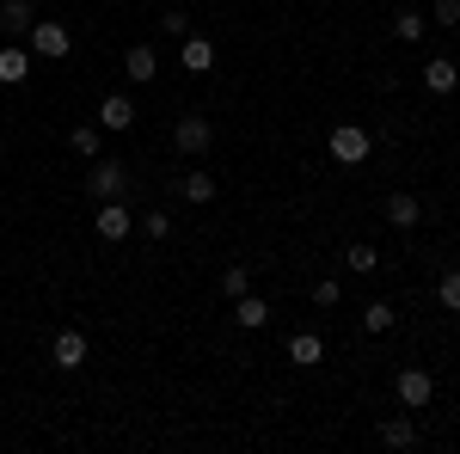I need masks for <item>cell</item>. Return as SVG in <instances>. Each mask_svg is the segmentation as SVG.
Listing matches in <instances>:
<instances>
[{"instance_id": "obj_27", "label": "cell", "mask_w": 460, "mask_h": 454, "mask_svg": "<svg viewBox=\"0 0 460 454\" xmlns=\"http://www.w3.org/2000/svg\"><path fill=\"white\" fill-rule=\"evenodd\" d=\"M142 227H147V240H166V234H172V215L154 209V215H142Z\"/></svg>"}, {"instance_id": "obj_10", "label": "cell", "mask_w": 460, "mask_h": 454, "mask_svg": "<svg viewBox=\"0 0 460 454\" xmlns=\"http://www.w3.org/2000/svg\"><path fill=\"white\" fill-rule=\"evenodd\" d=\"M123 74H129L136 86H147V80L160 74V56H154V43H129V49H123Z\"/></svg>"}, {"instance_id": "obj_11", "label": "cell", "mask_w": 460, "mask_h": 454, "mask_svg": "<svg viewBox=\"0 0 460 454\" xmlns=\"http://www.w3.org/2000/svg\"><path fill=\"white\" fill-rule=\"evenodd\" d=\"M178 62H184L190 74H209L215 68V43H209V37H197V31L178 37Z\"/></svg>"}, {"instance_id": "obj_9", "label": "cell", "mask_w": 460, "mask_h": 454, "mask_svg": "<svg viewBox=\"0 0 460 454\" xmlns=\"http://www.w3.org/2000/svg\"><path fill=\"white\" fill-rule=\"evenodd\" d=\"M31 80V49L25 43H6L0 49V86H25Z\"/></svg>"}, {"instance_id": "obj_26", "label": "cell", "mask_w": 460, "mask_h": 454, "mask_svg": "<svg viewBox=\"0 0 460 454\" xmlns=\"http://www.w3.org/2000/svg\"><path fill=\"white\" fill-rule=\"evenodd\" d=\"M160 31H166V37H190V13H184V6L160 13Z\"/></svg>"}, {"instance_id": "obj_28", "label": "cell", "mask_w": 460, "mask_h": 454, "mask_svg": "<svg viewBox=\"0 0 460 454\" xmlns=\"http://www.w3.org/2000/svg\"><path fill=\"white\" fill-rule=\"evenodd\" d=\"M429 19H436L442 31H455V25H460V0H436V13H429Z\"/></svg>"}, {"instance_id": "obj_15", "label": "cell", "mask_w": 460, "mask_h": 454, "mask_svg": "<svg viewBox=\"0 0 460 454\" xmlns=\"http://www.w3.org/2000/svg\"><path fill=\"white\" fill-rule=\"evenodd\" d=\"M234 319H240V332H264V325H270V301H258V295H240V301H234Z\"/></svg>"}, {"instance_id": "obj_19", "label": "cell", "mask_w": 460, "mask_h": 454, "mask_svg": "<svg viewBox=\"0 0 460 454\" xmlns=\"http://www.w3.org/2000/svg\"><path fill=\"white\" fill-rule=\"evenodd\" d=\"M344 271H350V277H375V271H381V252H375V245H344Z\"/></svg>"}, {"instance_id": "obj_22", "label": "cell", "mask_w": 460, "mask_h": 454, "mask_svg": "<svg viewBox=\"0 0 460 454\" xmlns=\"http://www.w3.org/2000/svg\"><path fill=\"white\" fill-rule=\"evenodd\" d=\"M68 147L80 154V160H99V123H80V129L68 136Z\"/></svg>"}, {"instance_id": "obj_12", "label": "cell", "mask_w": 460, "mask_h": 454, "mask_svg": "<svg viewBox=\"0 0 460 454\" xmlns=\"http://www.w3.org/2000/svg\"><path fill=\"white\" fill-rule=\"evenodd\" d=\"M288 362H295V369H319V362H325V338H319V332H295V338H288Z\"/></svg>"}, {"instance_id": "obj_20", "label": "cell", "mask_w": 460, "mask_h": 454, "mask_svg": "<svg viewBox=\"0 0 460 454\" xmlns=\"http://www.w3.org/2000/svg\"><path fill=\"white\" fill-rule=\"evenodd\" d=\"M424 31H429V13H411V6L393 13V37H399V43H418Z\"/></svg>"}, {"instance_id": "obj_24", "label": "cell", "mask_w": 460, "mask_h": 454, "mask_svg": "<svg viewBox=\"0 0 460 454\" xmlns=\"http://www.w3.org/2000/svg\"><path fill=\"white\" fill-rule=\"evenodd\" d=\"M436 301H442V314H460V271H442V282H436Z\"/></svg>"}, {"instance_id": "obj_2", "label": "cell", "mask_w": 460, "mask_h": 454, "mask_svg": "<svg viewBox=\"0 0 460 454\" xmlns=\"http://www.w3.org/2000/svg\"><path fill=\"white\" fill-rule=\"evenodd\" d=\"M25 49H31V56H43V62H62V56L74 49V31L62 25V19H37L31 31H25Z\"/></svg>"}, {"instance_id": "obj_4", "label": "cell", "mask_w": 460, "mask_h": 454, "mask_svg": "<svg viewBox=\"0 0 460 454\" xmlns=\"http://www.w3.org/2000/svg\"><path fill=\"white\" fill-rule=\"evenodd\" d=\"M393 399H399V412H424L429 399H436L429 369H399V375H393Z\"/></svg>"}, {"instance_id": "obj_21", "label": "cell", "mask_w": 460, "mask_h": 454, "mask_svg": "<svg viewBox=\"0 0 460 454\" xmlns=\"http://www.w3.org/2000/svg\"><path fill=\"white\" fill-rule=\"evenodd\" d=\"M362 332H368V338H387L393 332V301H368V307H362Z\"/></svg>"}, {"instance_id": "obj_14", "label": "cell", "mask_w": 460, "mask_h": 454, "mask_svg": "<svg viewBox=\"0 0 460 454\" xmlns=\"http://www.w3.org/2000/svg\"><path fill=\"white\" fill-rule=\"evenodd\" d=\"M424 86L436 93V99H448V93L460 86V68L448 62V56H436V62H424Z\"/></svg>"}, {"instance_id": "obj_8", "label": "cell", "mask_w": 460, "mask_h": 454, "mask_svg": "<svg viewBox=\"0 0 460 454\" xmlns=\"http://www.w3.org/2000/svg\"><path fill=\"white\" fill-rule=\"evenodd\" d=\"M99 129H111V136L136 129V105H129L123 93H111V99H99Z\"/></svg>"}, {"instance_id": "obj_23", "label": "cell", "mask_w": 460, "mask_h": 454, "mask_svg": "<svg viewBox=\"0 0 460 454\" xmlns=\"http://www.w3.org/2000/svg\"><path fill=\"white\" fill-rule=\"evenodd\" d=\"M246 289H252V264H227V271H221V295H234V301H240Z\"/></svg>"}, {"instance_id": "obj_17", "label": "cell", "mask_w": 460, "mask_h": 454, "mask_svg": "<svg viewBox=\"0 0 460 454\" xmlns=\"http://www.w3.org/2000/svg\"><path fill=\"white\" fill-rule=\"evenodd\" d=\"M387 221L393 227H418V221H424V203H418L411 191H393L387 197Z\"/></svg>"}, {"instance_id": "obj_18", "label": "cell", "mask_w": 460, "mask_h": 454, "mask_svg": "<svg viewBox=\"0 0 460 454\" xmlns=\"http://www.w3.org/2000/svg\"><path fill=\"white\" fill-rule=\"evenodd\" d=\"M178 197L203 209V203H215V178L203 173V166H197V173H184V178H178Z\"/></svg>"}, {"instance_id": "obj_25", "label": "cell", "mask_w": 460, "mask_h": 454, "mask_svg": "<svg viewBox=\"0 0 460 454\" xmlns=\"http://www.w3.org/2000/svg\"><path fill=\"white\" fill-rule=\"evenodd\" d=\"M338 301H344V282H338V277L314 282V307H338Z\"/></svg>"}, {"instance_id": "obj_5", "label": "cell", "mask_w": 460, "mask_h": 454, "mask_svg": "<svg viewBox=\"0 0 460 454\" xmlns=\"http://www.w3.org/2000/svg\"><path fill=\"white\" fill-rule=\"evenodd\" d=\"M86 356H93V338H86L80 325H68V332H56V338H49V362H56L62 375L86 369Z\"/></svg>"}, {"instance_id": "obj_16", "label": "cell", "mask_w": 460, "mask_h": 454, "mask_svg": "<svg viewBox=\"0 0 460 454\" xmlns=\"http://www.w3.org/2000/svg\"><path fill=\"white\" fill-rule=\"evenodd\" d=\"M381 442H387V449H418V423H411V412H393V418L381 423Z\"/></svg>"}, {"instance_id": "obj_7", "label": "cell", "mask_w": 460, "mask_h": 454, "mask_svg": "<svg viewBox=\"0 0 460 454\" xmlns=\"http://www.w3.org/2000/svg\"><path fill=\"white\" fill-rule=\"evenodd\" d=\"M209 141H215V123H209V117H197V111L172 123V147H178V154H190V160L209 154Z\"/></svg>"}, {"instance_id": "obj_1", "label": "cell", "mask_w": 460, "mask_h": 454, "mask_svg": "<svg viewBox=\"0 0 460 454\" xmlns=\"http://www.w3.org/2000/svg\"><path fill=\"white\" fill-rule=\"evenodd\" d=\"M325 147H332V160H338V166H362V160L375 154V136H368L362 123H338V129L325 136Z\"/></svg>"}, {"instance_id": "obj_6", "label": "cell", "mask_w": 460, "mask_h": 454, "mask_svg": "<svg viewBox=\"0 0 460 454\" xmlns=\"http://www.w3.org/2000/svg\"><path fill=\"white\" fill-rule=\"evenodd\" d=\"M93 227H99V240H105V245H117V240H129L136 209H129L123 197H105V203H99V215H93Z\"/></svg>"}, {"instance_id": "obj_13", "label": "cell", "mask_w": 460, "mask_h": 454, "mask_svg": "<svg viewBox=\"0 0 460 454\" xmlns=\"http://www.w3.org/2000/svg\"><path fill=\"white\" fill-rule=\"evenodd\" d=\"M37 25L31 0H0V37H25Z\"/></svg>"}, {"instance_id": "obj_3", "label": "cell", "mask_w": 460, "mask_h": 454, "mask_svg": "<svg viewBox=\"0 0 460 454\" xmlns=\"http://www.w3.org/2000/svg\"><path fill=\"white\" fill-rule=\"evenodd\" d=\"M123 191H129V166H123V160H93V166H86V197H93V203L123 197Z\"/></svg>"}]
</instances>
